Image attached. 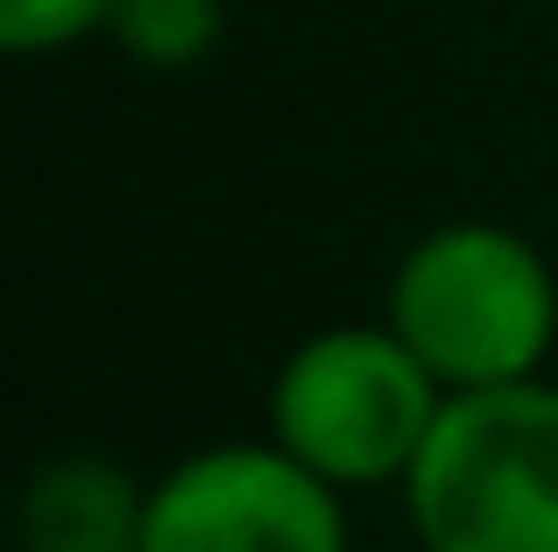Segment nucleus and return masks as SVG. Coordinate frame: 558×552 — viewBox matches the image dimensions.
<instances>
[{
    "label": "nucleus",
    "instance_id": "obj_3",
    "mask_svg": "<svg viewBox=\"0 0 558 552\" xmlns=\"http://www.w3.org/2000/svg\"><path fill=\"white\" fill-rule=\"evenodd\" d=\"M452 389L417 361V347L381 326H326L269 383V440L340 489L403 482L432 440Z\"/></svg>",
    "mask_w": 558,
    "mask_h": 552
},
{
    "label": "nucleus",
    "instance_id": "obj_7",
    "mask_svg": "<svg viewBox=\"0 0 558 552\" xmlns=\"http://www.w3.org/2000/svg\"><path fill=\"white\" fill-rule=\"evenodd\" d=\"M113 0H0V43L14 57H43V50H71L93 28H107Z\"/></svg>",
    "mask_w": 558,
    "mask_h": 552
},
{
    "label": "nucleus",
    "instance_id": "obj_6",
    "mask_svg": "<svg viewBox=\"0 0 558 552\" xmlns=\"http://www.w3.org/2000/svg\"><path fill=\"white\" fill-rule=\"evenodd\" d=\"M107 36L142 71H198L227 43V0H113Z\"/></svg>",
    "mask_w": 558,
    "mask_h": 552
},
{
    "label": "nucleus",
    "instance_id": "obj_1",
    "mask_svg": "<svg viewBox=\"0 0 558 552\" xmlns=\"http://www.w3.org/2000/svg\"><path fill=\"white\" fill-rule=\"evenodd\" d=\"M403 496L424 552H558V383L452 389Z\"/></svg>",
    "mask_w": 558,
    "mask_h": 552
},
{
    "label": "nucleus",
    "instance_id": "obj_5",
    "mask_svg": "<svg viewBox=\"0 0 558 552\" xmlns=\"http://www.w3.org/2000/svg\"><path fill=\"white\" fill-rule=\"evenodd\" d=\"M14 552H149V489L107 454H57L28 475Z\"/></svg>",
    "mask_w": 558,
    "mask_h": 552
},
{
    "label": "nucleus",
    "instance_id": "obj_4",
    "mask_svg": "<svg viewBox=\"0 0 558 552\" xmlns=\"http://www.w3.org/2000/svg\"><path fill=\"white\" fill-rule=\"evenodd\" d=\"M347 489L276 440H227L149 482V552H354Z\"/></svg>",
    "mask_w": 558,
    "mask_h": 552
},
{
    "label": "nucleus",
    "instance_id": "obj_2",
    "mask_svg": "<svg viewBox=\"0 0 558 552\" xmlns=\"http://www.w3.org/2000/svg\"><path fill=\"white\" fill-rule=\"evenodd\" d=\"M389 326L446 389L523 383L558 347V276L517 227L446 220L396 263Z\"/></svg>",
    "mask_w": 558,
    "mask_h": 552
}]
</instances>
